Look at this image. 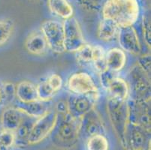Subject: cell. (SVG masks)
<instances>
[{
	"instance_id": "cell-1",
	"label": "cell",
	"mask_w": 151,
	"mask_h": 150,
	"mask_svg": "<svg viewBox=\"0 0 151 150\" xmlns=\"http://www.w3.org/2000/svg\"><path fill=\"white\" fill-rule=\"evenodd\" d=\"M101 9L102 19L113 21L120 29L133 27L141 14L138 0H105Z\"/></svg>"
},
{
	"instance_id": "cell-2",
	"label": "cell",
	"mask_w": 151,
	"mask_h": 150,
	"mask_svg": "<svg viewBox=\"0 0 151 150\" xmlns=\"http://www.w3.org/2000/svg\"><path fill=\"white\" fill-rule=\"evenodd\" d=\"M106 109L112 128L123 147L126 132L129 123V107L128 101H118L108 98Z\"/></svg>"
},
{
	"instance_id": "cell-3",
	"label": "cell",
	"mask_w": 151,
	"mask_h": 150,
	"mask_svg": "<svg viewBox=\"0 0 151 150\" xmlns=\"http://www.w3.org/2000/svg\"><path fill=\"white\" fill-rule=\"evenodd\" d=\"M58 120V113L55 111L49 110L40 117L35 119L29 134L27 140L29 145L38 144L45 140L53 131Z\"/></svg>"
},
{
	"instance_id": "cell-4",
	"label": "cell",
	"mask_w": 151,
	"mask_h": 150,
	"mask_svg": "<svg viewBox=\"0 0 151 150\" xmlns=\"http://www.w3.org/2000/svg\"><path fill=\"white\" fill-rule=\"evenodd\" d=\"M67 87L74 95H86L96 99L99 91L93 78L86 72H78L72 74L68 80Z\"/></svg>"
},
{
	"instance_id": "cell-5",
	"label": "cell",
	"mask_w": 151,
	"mask_h": 150,
	"mask_svg": "<svg viewBox=\"0 0 151 150\" xmlns=\"http://www.w3.org/2000/svg\"><path fill=\"white\" fill-rule=\"evenodd\" d=\"M123 147L126 150H150V131L129 122Z\"/></svg>"
},
{
	"instance_id": "cell-6",
	"label": "cell",
	"mask_w": 151,
	"mask_h": 150,
	"mask_svg": "<svg viewBox=\"0 0 151 150\" xmlns=\"http://www.w3.org/2000/svg\"><path fill=\"white\" fill-rule=\"evenodd\" d=\"M41 32L47 47L53 53H63L65 51L63 23L54 20H45L41 26Z\"/></svg>"
},
{
	"instance_id": "cell-7",
	"label": "cell",
	"mask_w": 151,
	"mask_h": 150,
	"mask_svg": "<svg viewBox=\"0 0 151 150\" xmlns=\"http://www.w3.org/2000/svg\"><path fill=\"white\" fill-rule=\"evenodd\" d=\"M63 26L65 51L76 53L86 44L80 23L75 17H72L64 20Z\"/></svg>"
},
{
	"instance_id": "cell-8",
	"label": "cell",
	"mask_w": 151,
	"mask_h": 150,
	"mask_svg": "<svg viewBox=\"0 0 151 150\" xmlns=\"http://www.w3.org/2000/svg\"><path fill=\"white\" fill-rule=\"evenodd\" d=\"M128 84L135 96L134 98L149 100L150 98V76L138 64L133 66L129 73Z\"/></svg>"
},
{
	"instance_id": "cell-9",
	"label": "cell",
	"mask_w": 151,
	"mask_h": 150,
	"mask_svg": "<svg viewBox=\"0 0 151 150\" xmlns=\"http://www.w3.org/2000/svg\"><path fill=\"white\" fill-rule=\"evenodd\" d=\"M80 132V121L73 119L67 113L63 116L55 137L57 141L64 145H72L76 142Z\"/></svg>"
},
{
	"instance_id": "cell-10",
	"label": "cell",
	"mask_w": 151,
	"mask_h": 150,
	"mask_svg": "<svg viewBox=\"0 0 151 150\" xmlns=\"http://www.w3.org/2000/svg\"><path fill=\"white\" fill-rule=\"evenodd\" d=\"M147 99L134 98L128 102L129 107V122L150 131V106Z\"/></svg>"
},
{
	"instance_id": "cell-11",
	"label": "cell",
	"mask_w": 151,
	"mask_h": 150,
	"mask_svg": "<svg viewBox=\"0 0 151 150\" xmlns=\"http://www.w3.org/2000/svg\"><path fill=\"white\" fill-rule=\"evenodd\" d=\"M66 104L68 115L73 119L80 121L94 108V99L90 96L72 94L68 96Z\"/></svg>"
},
{
	"instance_id": "cell-12",
	"label": "cell",
	"mask_w": 151,
	"mask_h": 150,
	"mask_svg": "<svg viewBox=\"0 0 151 150\" xmlns=\"http://www.w3.org/2000/svg\"><path fill=\"white\" fill-rule=\"evenodd\" d=\"M118 42L124 52L138 56L141 53V44L136 29L133 27L120 29L117 36Z\"/></svg>"
},
{
	"instance_id": "cell-13",
	"label": "cell",
	"mask_w": 151,
	"mask_h": 150,
	"mask_svg": "<svg viewBox=\"0 0 151 150\" xmlns=\"http://www.w3.org/2000/svg\"><path fill=\"white\" fill-rule=\"evenodd\" d=\"M83 131L84 134L89 137L96 134H102L104 131V125L101 116L95 108L80 120V131Z\"/></svg>"
},
{
	"instance_id": "cell-14",
	"label": "cell",
	"mask_w": 151,
	"mask_h": 150,
	"mask_svg": "<svg viewBox=\"0 0 151 150\" xmlns=\"http://www.w3.org/2000/svg\"><path fill=\"white\" fill-rule=\"evenodd\" d=\"M26 116L27 115L17 107H6L2 111L0 117L2 128L15 132Z\"/></svg>"
},
{
	"instance_id": "cell-15",
	"label": "cell",
	"mask_w": 151,
	"mask_h": 150,
	"mask_svg": "<svg viewBox=\"0 0 151 150\" xmlns=\"http://www.w3.org/2000/svg\"><path fill=\"white\" fill-rule=\"evenodd\" d=\"M16 98L20 104H30L38 101L36 85L29 80H22L15 86Z\"/></svg>"
},
{
	"instance_id": "cell-16",
	"label": "cell",
	"mask_w": 151,
	"mask_h": 150,
	"mask_svg": "<svg viewBox=\"0 0 151 150\" xmlns=\"http://www.w3.org/2000/svg\"><path fill=\"white\" fill-rule=\"evenodd\" d=\"M105 89L109 93V98L118 101H126L129 95L130 89L128 83L119 77H114Z\"/></svg>"
},
{
	"instance_id": "cell-17",
	"label": "cell",
	"mask_w": 151,
	"mask_h": 150,
	"mask_svg": "<svg viewBox=\"0 0 151 150\" xmlns=\"http://www.w3.org/2000/svg\"><path fill=\"white\" fill-rule=\"evenodd\" d=\"M105 62L107 69L114 73L120 71L126 64V53L120 48H111L105 53Z\"/></svg>"
},
{
	"instance_id": "cell-18",
	"label": "cell",
	"mask_w": 151,
	"mask_h": 150,
	"mask_svg": "<svg viewBox=\"0 0 151 150\" xmlns=\"http://www.w3.org/2000/svg\"><path fill=\"white\" fill-rule=\"evenodd\" d=\"M47 44L41 31H33L27 36L25 41V48L32 55L40 56L46 53Z\"/></svg>"
},
{
	"instance_id": "cell-19",
	"label": "cell",
	"mask_w": 151,
	"mask_h": 150,
	"mask_svg": "<svg viewBox=\"0 0 151 150\" xmlns=\"http://www.w3.org/2000/svg\"><path fill=\"white\" fill-rule=\"evenodd\" d=\"M120 29V27L113 21L102 19L99 25L97 35L101 41L109 42L117 38Z\"/></svg>"
},
{
	"instance_id": "cell-20",
	"label": "cell",
	"mask_w": 151,
	"mask_h": 150,
	"mask_svg": "<svg viewBox=\"0 0 151 150\" xmlns=\"http://www.w3.org/2000/svg\"><path fill=\"white\" fill-rule=\"evenodd\" d=\"M47 6L53 14L67 20L73 17L74 9L68 0H47Z\"/></svg>"
},
{
	"instance_id": "cell-21",
	"label": "cell",
	"mask_w": 151,
	"mask_h": 150,
	"mask_svg": "<svg viewBox=\"0 0 151 150\" xmlns=\"http://www.w3.org/2000/svg\"><path fill=\"white\" fill-rule=\"evenodd\" d=\"M45 103L46 102L38 101L30 104H21V106H18L17 107L27 116L37 119L48 111L45 104Z\"/></svg>"
},
{
	"instance_id": "cell-22",
	"label": "cell",
	"mask_w": 151,
	"mask_h": 150,
	"mask_svg": "<svg viewBox=\"0 0 151 150\" xmlns=\"http://www.w3.org/2000/svg\"><path fill=\"white\" fill-rule=\"evenodd\" d=\"M108 140L104 134H96L89 137L86 142L87 150H108Z\"/></svg>"
},
{
	"instance_id": "cell-23",
	"label": "cell",
	"mask_w": 151,
	"mask_h": 150,
	"mask_svg": "<svg viewBox=\"0 0 151 150\" xmlns=\"http://www.w3.org/2000/svg\"><path fill=\"white\" fill-rule=\"evenodd\" d=\"M14 30V23L11 19L0 20V47L5 44L12 38Z\"/></svg>"
},
{
	"instance_id": "cell-24",
	"label": "cell",
	"mask_w": 151,
	"mask_h": 150,
	"mask_svg": "<svg viewBox=\"0 0 151 150\" xmlns=\"http://www.w3.org/2000/svg\"><path fill=\"white\" fill-rule=\"evenodd\" d=\"M15 145V132L5 128L0 129V150H12Z\"/></svg>"
},
{
	"instance_id": "cell-25",
	"label": "cell",
	"mask_w": 151,
	"mask_h": 150,
	"mask_svg": "<svg viewBox=\"0 0 151 150\" xmlns=\"http://www.w3.org/2000/svg\"><path fill=\"white\" fill-rule=\"evenodd\" d=\"M77 60L81 64H93L95 60L94 45L86 44L76 52Z\"/></svg>"
},
{
	"instance_id": "cell-26",
	"label": "cell",
	"mask_w": 151,
	"mask_h": 150,
	"mask_svg": "<svg viewBox=\"0 0 151 150\" xmlns=\"http://www.w3.org/2000/svg\"><path fill=\"white\" fill-rule=\"evenodd\" d=\"M36 89L38 100L40 101H43V102L50 101L53 98L55 95L57 94L53 90V89L49 86L46 80L39 83L36 86Z\"/></svg>"
},
{
	"instance_id": "cell-27",
	"label": "cell",
	"mask_w": 151,
	"mask_h": 150,
	"mask_svg": "<svg viewBox=\"0 0 151 150\" xmlns=\"http://www.w3.org/2000/svg\"><path fill=\"white\" fill-rule=\"evenodd\" d=\"M105 1V0H77V2L82 8L93 11L100 10Z\"/></svg>"
},
{
	"instance_id": "cell-28",
	"label": "cell",
	"mask_w": 151,
	"mask_h": 150,
	"mask_svg": "<svg viewBox=\"0 0 151 150\" xmlns=\"http://www.w3.org/2000/svg\"><path fill=\"white\" fill-rule=\"evenodd\" d=\"M46 81L56 93L60 92L63 86V78L58 74H50V76L46 79Z\"/></svg>"
},
{
	"instance_id": "cell-29",
	"label": "cell",
	"mask_w": 151,
	"mask_h": 150,
	"mask_svg": "<svg viewBox=\"0 0 151 150\" xmlns=\"http://www.w3.org/2000/svg\"><path fill=\"white\" fill-rule=\"evenodd\" d=\"M2 88L4 91V97L5 103H11L16 98L15 94V86L12 83L6 82L2 83Z\"/></svg>"
},
{
	"instance_id": "cell-30",
	"label": "cell",
	"mask_w": 151,
	"mask_h": 150,
	"mask_svg": "<svg viewBox=\"0 0 151 150\" xmlns=\"http://www.w3.org/2000/svg\"><path fill=\"white\" fill-rule=\"evenodd\" d=\"M138 65L147 75L150 74V55L147 54L141 56L138 60Z\"/></svg>"
},
{
	"instance_id": "cell-31",
	"label": "cell",
	"mask_w": 151,
	"mask_h": 150,
	"mask_svg": "<svg viewBox=\"0 0 151 150\" xmlns=\"http://www.w3.org/2000/svg\"><path fill=\"white\" fill-rule=\"evenodd\" d=\"M99 76L100 80H101V84L104 89H106L110 81L113 79L114 77V72L107 69V68L101 71V72H99Z\"/></svg>"
},
{
	"instance_id": "cell-32",
	"label": "cell",
	"mask_w": 151,
	"mask_h": 150,
	"mask_svg": "<svg viewBox=\"0 0 151 150\" xmlns=\"http://www.w3.org/2000/svg\"><path fill=\"white\" fill-rule=\"evenodd\" d=\"M143 33L145 42L150 47V23L148 18H143Z\"/></svg>"
},
{
	"instance_id": "cell-33",
	"label": "cell",
	"mask_w": 151,
	"mask_h": 150,
	"mask_svg": "<svg viewBox=\"0 0 151 150\" xmlns=\"http://www.w3.org/2000/svg\"><path fill=\"white\" fill-rule=\"evenodd\" d=\"M5 103V97H4V91L2 88V84H0V105Z\"/></svg>"
},
{
	"instance_id": "cell-34",
	"label": "cell",
	"mask_w": 151,
	"mask_h": 150,
	"mask_svg": "<svg viewBox=\"0 0 151 150\" xmlns=\"http://www.w3.org/2000/svg\"><path fill=\"white\" fill-rule=\"evenodd\" d=\"M35 1H38V0H35Z\"/></svg>"
}]
</instances>
